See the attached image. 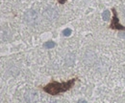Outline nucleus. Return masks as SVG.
<instances>
[{"mask_svg":"<svg viewBox=\"0 0 125 103\" xmlns=\"http://www.w3.org/2000/svg\"><path fill=\"white\" fill-rule=\"evenodd\" d=\"M110 28L113 30H118V31H125V27L120 25L118 23V17H117V13L115 9H113V19L110 25Z\"/></svg>","mask_w":125,"mask_h":103,"instance_id":"nucleus-3","label":"nucleus"},{"mask_svg":"<svg viewBox=\"0 0 125 103\" xmlns=\"http://www.w3.org/2000/svg\"><path fill=\"white\" fill-rule=\"evenodd\" d=\"M110 18H111V13H110V11H108V10L104 11L103 14H102V19L104 21H108V20H110Z\"/></svg>","mask_w":125,"mask_h":103,"instance_id":"nucleus-5","label":"nucleus"},{"mask_svg":"<svg viewBox=\"0 0 125 103\" xmlns=\"http://www.w3.org/2000/svg\"><path fill=\"white\" fill-rule=\"evenodd\" d=\"M44 16L46 17L48 20H54V19H56V18H57L58 14H57L56 10L49 8V9L45 10V12H44Z\"/></svg>","mask_w":125,"mask_h":103,"instance_id":"nucleus-4","label":"nucleus"},{"mask_svg":"<svg viewBox=\"0 0 125 103\" xmlns=\"http://www.w3.org/2000/svg\"><path fill=\"white\" fill-rule=\"evenodd\" d=\"M123 77H124V79H125V71H124V73H123Z\"/></svg>","mask_w":125,"mask_h":103,"instance_id":"nucleus-9","label":"nucleus"},{"mask_svg":"<svg viewBox=\"0 0 125 103\" xmlns=\"http://www.w3.org/2000/svg\"><path fill=\"white\" fill-rule=\"evenodd\" d=\"M24 21L29 25H36L40 21V15L35 10H29L24 15Z\"/></svg>","mask_w":125,"mask_h":103,"instance_id":"nucleus-2","label":"nucleus"},{"mask_svg":"<svg viewBox=\"0 0 125 103\" xmlns=\"http://www.w3.org/2000/svg\"><path fill=\"white\" fill-rule=\"evenodd\" d=\"M77 79L76 78H72L66 82H62V83H59V82H51L49 84H47L46 86L43 87V91L51 95H56L60 93H64L66 91H68L69 89H71L73 87L75 81Z\"/></svg>","mask_w":125,"mask_h":103,"instance_id":"nucleus-1","label":"nucleus"},{"mask_svg":"<svg viewBox=\"0 0 125 103\" xmlns=\"http://www.w3.org/2000/svg\"><path fill=\"white\" fill-rule=\"evenodd\" d=\"M55 42H53V41H47L44 43V47L46 48V49H51V48H54L55 47Z\"/></svg>","mask_w":125,"mask_h":103,"instance_id":"nucleus-6","label":"nucleus"},{"mask_svg":"<svg viewBox=\"0 0 125 103\" xmlns=\"http://www.w3.org/2000/svg\"><path fill=\"white\" fill-rule=\"evenodd\" d=\"M62 34H63L64 36H69V35L71 34V30H70V29L63 30V32H62Z\"/></svg>","mask_w":125,"mask_h":103,"instance_id":"nucleus-7","label":"nucleus"},{"mask_svg":"<svg viewBox=\"0 0 125 103\" xmlns=\"http://www.w3.org/2000/svg\"><path fill=\"white\" fill-rule=\"evenodd\" d=\"M58 1H59L60 4H64V2H65L66 0H58Z\"/></svg>","mask_w":125,"mask_h":103,"instance_id":"nucleus-8","label":"nucleus"}]
</instances>
